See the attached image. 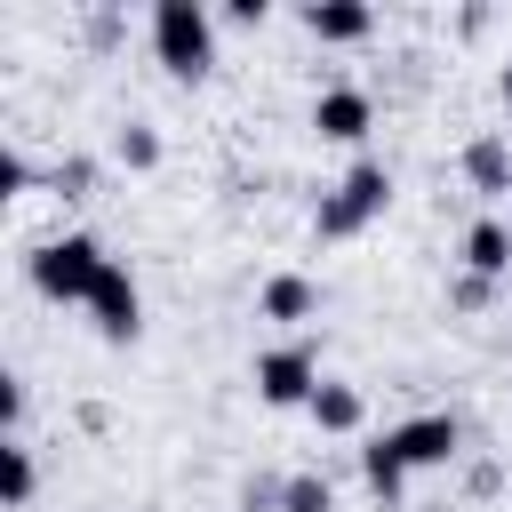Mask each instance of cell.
Masks as SVG:
<instances>
[{
  "label": "cell",
  "instance_id": "obj_15",
  "mask_svg": "<svg viewBox=\"0 0 512 512\" xmlns=\"http://www.w3.org/2000/svg\"><path fill=\"white\" fill-rule=\"evenodd\" d=\"M280 512H336V488L320 472H288L280 480Z\"/></svg>",
  "mask_w": 512,
  "mask_h": 512
},
{
  "label": "cell",
  "instance_id": "obj_3",
  "mask_svg": "<svg viewBox=\"0 0 512 512\" xmlns=\"http://www.w3.org/2000/svg\"><path fill=\"white\" fill-rule=\"evenodd\" d=\"M384 208H392V168H384L376 152H360V160H352V168H344V176L320 192L312 232H320V240H360V232H368Z\"/></svg>",
  "mask_w": 512,
  "mask_h": 512
},
{
  "label": "cell",
  "instance_id": "obj_19",
  "mask_svg": "<svg viewBox=\"0 0 512 512\" xmlns=\"http://www.w3.org/2000/svg\"><path fill=\"white\" fill-rule=\"evenodd\" d=\"M24 184H32V160L8 144V152H0V192H24Z\"/></svg>",
  "mask_w": 512,
  "mask_h": 512
},
{
  "label": "cell",
  "instance_id": "obj_12",
  "mask_svg": "<svg viewBox=\"0 0 512 512\" xmlns=\"http://www.w3.org/2000/svg\"><path fill=\"white\" fill-rule=\"evenodd\" d=\"M304 416H312L320 432H336V440H344V432H360V424H368V400H360V384L320 376V392H312V408H304Z\"/></svg>",
  "mask_w": 512,
  "mask_h": 512
},
{
  "label": "cell",
  "instance_id": "obj_10",
  "mask_svg": "<svg viewBox=\"0 0 512 512\" xmlns=\"http://www.w3.org/2000/svg\"><path fill=\"white\" fill-rule=\"evenodd\" d=\"M456 256H464V272H480V280L504 288V280H512V224H504V216H472Z\"/></svg>",
  "mask_w": 512,
  "mask_h": 512
},
{
  "label": "cell",
  "instance_id": "obj_21",
  "mask_svg": "<svg viewBox=\"0 0 512 512\" xmlns=\"http://www.w3.org/2000/svg\"><path fill=\"white\" fill-rule=\"evenodd\" d=\"M88 40H96V48H104V40H120V16H112V8H96V16H88Z\"/></svg>",
  "mask_w": 512,
  "mask_h": 512
},
{
  "label": "cell",
  "instance_id": "obj_5",
  "mask_svg": "<svg viewBox=\"0 0 512 512\" xmlns=\"http://www.w3.org/2000/svg\"><path fill=\"white\" fill-rule=\"evenodd\" d=\"M248 376H256V400H264V408H312V392H320V352H312V336H288V344H264Z\"/></svg>",
  "mask_w": 512,
  "mask_h": 512
},
{
  "label": "cell",
  "instance_id": "obj_13",
  "mask_svg": "<svg viewBox=\"0 0 512 512\" xmlns=\"http://www.w3.org/2000/svg\"><path fill=\"white\" fill-rule=\"evenodd\" d=\"M112 160H120L128 176H152V168H160V128H152V120H120V128H112Z\"/></svg>",
  "mask_w": 512,
  "mask_h": 512
},
{
  "label": "cell",
  "instance_id": "obj_9",
  "mask_svg": "<svg viewBox=\"0 0 512 512\" xmlns=\"http://www.w3.org/2000/svg\"><path fill=\"white\" fill-rule=\"evenodd\" d=\"M312 312H320V280H312V272H264V288H256V320L296 328V320H312Z\"/></svg>",
  "mask_w": 512,
  "mask_h": 512
},
{
  "label": "cell",
  "instance_id": "obj_2",
  "mask_svg": "<svg viewBox=\"0 0 512 512\" xmlns=\"http://www.w3.org/2000/svg\"><path fill=\"white\" fill-rule=\"evenodd\" d=\"M144 32H152V56H160L168 80H208L216 72V8L208 0H152Z\"/></svg>",
  "mask_w": 512,
  "mask_h": 512
},
{
  "label": "cell",
  "instance_id": "obj_22",
  "mask_svg": "<svg viewBox=\"0 0 512 512\" xmlns=\"http://www.w3.org/2000/svg\"><path fill=\"white\" fill-rule=\"evenodd\" d=\"M496 96H504V112H512V56H504V72H496Z\"/></svg>",
  "mask_w": 512,
  "mask_h": 512
},
{
  "label": "cell",
  "instance_id": "obj_14",
  "mask_svg": "<svg viewBox=\"0 0 512 512\" xmlns=\"http://www.w3.org/2000/svg\"><path fill=\"white\" fill-rule=\"evenodd\" d=\"M32 488H40L32 440H0V496H8V512H24V504H32Z\"/></svg>",
  "mask_w": 512,
  "mask_h": 512
},
{
  "label": "cell",
  "instance_id": "obj_17",
  "mask_svg": "<svg viewBox=\"0 0 512 512\" xmlns=\"http://www.w3.org/2000/svg\"><path fill=\"white\" fill-rule=\"evenodd\" d=\"M488 304H496V280H480V272L448 280V312H488Z\"/></svg>",
  "mask_w": 512,
  "mask_h": 512
},
{
  "label": "cell",
  "instance_id": "obj_18",
  "mask_svg": "<svg viewBox=\"0 0 512 512\" xmlns=\"http://www.w3.org/2000/svg\"><path fill=\"white\" fill-rule=\"evenodd\" d=\"M280 480H288V472H256V480L240 488V512H280Z\"/></svg>",
  "mask_w": 512,
  "mask_h": 512
},
{
  "label": "cell",
  "instance_id": "obj_7",
  "mask_svg": "<svg viewBox=\"0 0 512 512\" xmlns=\"http://www.w3.org/2000/svg\"><path fill=\"white\" fill-rule=\"evenodd\" d=\"M368 128H376V96H368V88L336 80V88L312 96V136H320V144H360Z\"/></svg>",
  "mask_w": 512,
  "mask_h": 512
},
{
  "label": "cell",
  "instance_id": "obj_1",
  "mask_svg": "<svg viewBox=\"0 0 512 512\" xmlns=\"http://www.w3.org/2000/svg\"><path fill=\"white\" fill-rule=\"evenodd\" d=\"M456 456H464V424H456L448 408H424V416L384 424V432L360 448V480H368L376 504H400L416 472H440V464H456Z\"/></svg>",
  "mask_w": 512,
  "mask_h": 512
},
{
  "label": "cell",
  "instance_id": "obj_11",
  "mask_svg": "<svg viewBox=\"0 0 512 512\" xmlns=\"http://www.w3.org/2000/svg\"><path fill=\"white\" fill-rule=\"evenodd\" d=\"M304 32L328 40V48H352V40L376 32V8L368 0H304Z\"/></svg>",
  "mask_w": 512,
  "mask_h": 512
},
{
  "label": "cell",
  "instance_id": "obj_8",
  "mask_svg": "<svg viewBox=\"0 0 512 512\" xmlns=\"http://www.w3.org/2000/svg\"><path fill=\"white\" fill-rule=\"evenodd\" d=\"M456 168H464V184L472 192H512V136L504 128H480V136H464V152H456Z\"/></svg>",
  "mask_w": 512,
  "mask_h": 512
},
{
  "label": "cell",
  "instance_id": "obj_20",
  "mask_svg": "<svg viewBox=\"0 0 512 512\" xmlns=\"http://www.w3.org/2000/svg\"><path fill=\"white\" fill-rule=\"evenodd\" d=\"M272 0H224V24H264Z\"/></svg>",
  "mask_w": 512,
  "mask_h": 512
},
{
  "label": "cell",
  "instance_id": "obj_16",
  "mask_svg": "<svg viewBox=\"0 0 512 512\" xmlns=\"http://www.w3.org/2000/svg\"><path fill=\"white\" fill-rule=\"evenodd\" d=\"M48 184H56V192H64V200H88V192H96V160H88V152H64V160H56V176H48Z\"/></svg>",
  "mask_w": 512,
  "mask_h": 512
},
{
  "label": "cell",
  "instance_id": "obj_6",
  "mask_svg": "<svg viewBox=\"0 0 512 512\" xmlns=\"http://www.w3.org/2000/svg\"><path fill=\"white\" fill-rule=\"evenodd\" d=\"M88 328L104 336V344H136L144 336V288H136V272L112 256L104 264V280H96V296H88Z\"/></svg>",
  "mask_w": 512,
  "mask_h": 512
},
{
  "label": "cell",
  "instance_id": "obj_4",
  "mask_svg": "<svg viewBox=\"0 0 512 512\" xmlns=\"http://www.w3.org/2000/svg\"><path fill=\"white\" fill-rule=\"evenodd\" d=\"M104 240L96 232H56V240H40L32 256H24V280L48 296V304H80L88 312V296H96V280H104Z\"/></svg>",
  "mask_w": 512,
  "mask_h": 512
}]
</instances>
